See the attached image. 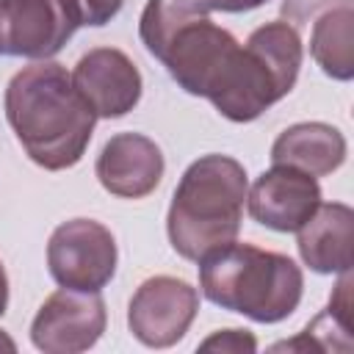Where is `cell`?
Returning a JSON list of instances; mask_svg holds the SVG:
<instances>
[{
	"label": "cell",
	"mask_w": 354,
	"mask_h": 354,
	"mask_svg": "<svg viewBox=\"0 0 354 354\" xmlns=\"http://www.w3.org/2000/svg\"><path fill=\"white\" fill-rule=\"evenodd\" d=\"M116 238L94 218H69L47 241V268L61 288L100 293L116 274Z\"/></svg>",
	"instance_id": "obj_5"
},
{
	"label": "cell",
	"mask_w": 354,
	"mask_h": 354,
	"mask_svg": "<svg viewBox=\"0 0 354 354\" xmlns=\"http://www.w3.org/2000/svg\"><path fill=\"white\" fill-rule=\"evenodd\" d=\"M8 310V277H6V268L0 263V318L6 315Z\"/></svg>",
	"instance_id": "obj_19"
},
{
	"label": "cell",
	"mask_w": 354,
	"mask_h": 354,
	"mask_svg": "<svg viewBox=\"0 0 354 354\" xmlns=\"http://www.w3.org/2000/svg\"><path fill=\"white\" fill-rule=\"evenodd\" d=\"M246 169L230 155H202L180 177L169 216L166 232L171 249L199 263L207 252L227 246L238 238L246 205Z\"/></svg>",
	"instance_id": "obj_2"
},
{
	"label": "cell",
	"mask_w": 354,
	"mask_h": 354,
	"mask_svg": "<svg viewBox=\"0 0 354 354\" xmlns=\"http://www.w3.org/2000/svg\"><path fill=\"white\" fill-rule=\"evenodd\" d=\"M3 108L17 141L36 166L64 171L86 155L97 116L75 88L66 66L55 61L22 66L6 86Z\"/></svg>",
	"instance_id": "obj_1"
},
{
	"label": "cell",
	"mask_w": 354,
	"mask_h": 354,
	"mask_svg": "<svg viewBox=\"0 0 354 354\" xmlns=\"http://www.w3.org/2000/svg\"><path fill=\"white\" fill-rule=\"evenodd\" d=\"M304 44L290 22L274 19L254 28L238 44L216 91L207 97L230 122H254L263 111L290 94L299 80Z\"/></svg>",
	"instance_id": "obj_4"
},
{
	"label": "cell",
	"mask_w": 354,
	"mask_h": 354,
	"mask_svg": "<svg viewBox=\"0 0 354 354\" xmlns=\"http://www.w3.org/2000/svg\"><path fill=\"white\" fill-rule=\"evenodd\" d=\"M196 313L199 290L185 279L158 274L136 288L127 304V326L147 348H169L185 337Z\"/></svg>",
	"instance_id": "obj_7"
},
{
	"label": "cell",
	"mask_w": 354,
	"mask_h": 354,
	"mask_svg": "<svg viewBox=\"0 0 354 354\" xmlns=\"http://www.w3.org/2000/svg\"><path fill=\"white\" fill-rule=\"evenodd\" d=\"M72 83L97 119H119L130 113L144 91V80L133 58L116 47H94L75 64Z\"/></svg>",
	"instance_id": "obj_9"
},
{
	"label": "cell",
	"mask_w": 354,
	"mask_h": 354,
	"mask_svg": "<svg viewBox=\"0 0 354 354\" xmlns=\"http://www.w3.org/2000/svg\"><path fill=\"white\" fill-rule=\"evenodd\" d=\"M351 268L340 274L335 293L329 296V304L324 313H318L307 329L293 337L274 346V351L299 348V351H351Z\"/></svg>",
	"instance_id": "obj_15"
},
{
	"label": "cell",
	"mask_w": 354,
	"mask_h": 354,
	"mask_svg": "<svg viewBox=\"0 0 354 354\" xmlns=\"http://www.w3.org/2000/svg\"><path fill=\"white\" fill-rule=\"evenodd\" d=\"M0 351H17V343H14L3 329H0Z\"/></svg>",
	"instance_id": "obj_20"
},
{
	"label": "cell",
	"mask_w": 354,
	"mask_h": 354,
	"mask_svg": "<svg viewBox=\"0 0 354 354\" xmlns=\"http://www.w3.org/2000/svg\"><path fill=\"white\" fill-rule=\"evenodd\" d=\"M80 25L75 0H0V55L47 61Z\"/></svg>",
	"instance_id": "obj_6"
},
{
	"label": "cell",
	"mask_w": 354,
	"mask_h": 354,
	"mask_svg": "<svg viewBox=\"0 0 354 354\" xmlns=\"http://www.w3.org/2000/svg\"><path fill=\"white\" fill-rule=\"evenodd\" d=\"M310 55L332 80L354 77V11L351 0L326 8L310 33Z\"/></svg>",
	"instance_id": "obj_14"
},
{
	"label": "cell",
	"mask_w": 354,
	"mask_h": 354,
	"mask_svg": "<svg viewBox=\"0 0 354 354\" xmlns=\"http://www.w3.org/2000/svg\"><path fill=\"white\" fill-rule=\"evenodd\" d=\"M318 205V180L285 163H274L254 180L252 191H246L249 216L274 232H296Z\"/></svg>",
	"instance_id": "obj_10"
},
{
	"label": "cell",
	"mask_w": 354,
	"mask_h": 354,
	"mask_svg": "<svg viewBox=\"0 0 354 354\" xmlns=\"http://www.w3.org/2000/svg\"><path fill=\"white\" fill-rule=\"evenodd\" d=\"M296 246L315 274H343L354 263V210L343 202H321L296 230Z\"/></svg>",
	"instance_id": "obj_12"
},
{
	"label": "cell",
	"mask_w": 354,
	"mask_h": 354,
	"mask_svg": "<svg viewBox=\"0 0 354 354\" xmlns=\"http://www.w3.org/2000/svg\"><path fill=\"white\" fill-rule=\"evenodd\" d=\"M194 14H210V11H224V14H243L266 6L268 0H183Z\"/></svg>",
	"instance_id": "obj_18"
},
{
	"label": "cell",
	"mask_w": 354,
	"mask_h": 354,
	"mask_svg": "<svg viewBox=\"0 0 354 354\" xmlns=\"http://www.w3.org/2000/svg\"><path fill=\"white\" fill-rule=\"evenodd\" d=\"M166 160L160 147L141 133H116L97 155L94 174L100 185L122 199L149 196L163 177Z\"/></svg>",
	"instance_id": "obj_11"
},
{
	"label": "cell",
	"mask_w": 354,
	"mask_h": 354,
	"mask_svg": "<svg viewBox=\"0 0 354 354\" xmlns=\"http://www.w3.org/2000/svg\"><path fill=\"white\" fill-rule=\"evenodd\" d=\"M105 324L108 310L100 293L61 288L33 315L30 343L44 354H80L102 337Z\"/></svg>",
	"instance_id": "obj_8"
},
{
	"label": "cell",
	"mask_w": 354,
	"mask_h": 354,
	"mask_svg": "<svg viewBox=\"0 0 354 354\" xmlns=\"http://www.w3.org/2000/svg\"><path fill=\"white\" fill-rule=\"evenodd\" d=\"M346 152V136L335 124L299 122L277 136V141L271 144V163H285L313 177H324L343 166Z\"/></svg>",
	"instance_id": "obj_13"
},
{
	"label": "cell",
	"mask_w": 354,
	"mask_h": 354,
	"mask_svg": "<svg viewBox=\"0 0 354 354\" xmlns=\"http://www.w3.org/2000/svg\"><path fill=\"white\" fill-rule=\"evenodd\" d=\"M199 288L221 310L257 324H279L296 313L304 274L288 254L232 241L199 260Z\"/></svg>",
	"instance_id": "obj_3"
},
{
	"label": "cell",
	"mask_w": 354,
	"mask_h": 354,
	"mask_svg": "<svg viewBox=\"0 0 354 354\" xmlns=\"http://www.w3.org/2000/svg\"><path fill=\"white\" fill-rule=\"evenodd\" d=\"M199 351L216 354H252L257 351V337L249 329H218L199 343Z\"/></svg>",
	"instance_id": "obj_16"
},
{
	"label": "cell",
	"mask_w": 354,
	"mask_h": 354,
	"mask_svg": "<svg viewBox=\"0 0 354 354\" xmlns=\"http://www.w3.org/2000/svg\"><path fill=\"white\" fill-rule=\"evenodd\" d=\"M77 11H80V22L91 25V28H102L108 25L119 11L124 0H75Z\"/></svg>",
	"instance_id": "obj_17"
}]
</instances>
